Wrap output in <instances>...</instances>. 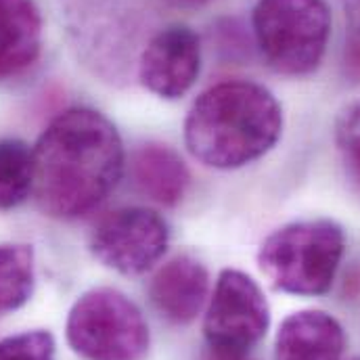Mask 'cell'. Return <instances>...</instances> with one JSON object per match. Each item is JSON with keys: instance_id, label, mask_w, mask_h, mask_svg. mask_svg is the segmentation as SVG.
<instances>
[{"instance_id": "obj_1", "label": "cell", "mask_w": 360, "mask_h": 360, "mask_svg": "<svg viewBox=\"0 0 360 360\" xmlns=\"http://www.w3.org/2000/svg\"><path fill=\"white\" fill-rule=\"evenodd\" d=\"M34 151V199L42 214L78 220L96 210L124 174V145L101 111L72 107L40 134Z\"/></svg>"}, {"instance_id": "obj_2", "label": "cell", "mask_w": 360, "mask_h": 360, "mask_svg": "<svg viewBox=\"0 0 360 360\" xmlns=\"http://www.w3.org/2000/svg\"><path fill=\"white\" fill-rule=\"evenodd\" d=\"M283 109L266 86L229 80L201 92L184 120L188 153L216 170L243 168L278 143Z\"/></svg>"}, {"instance_id": "obj_3", "label": "cell", "mask_w": 360, "mask_h": 360, "mask_svg": "<svg viewBox=\"0 0 360 360\" xmlns=\"http://www.w3.org/2000/svg\"><path fill=\"white\" fill-rule=\"evenodd\" d=\"M344 229L329 220L291 222L262 241L260 270L270 283L291 295H323L331 289L344 258Z\"/></svg>"}, {"instance_id": "obj_4", "label": "cell", "mask_w": 360, "mask_h": 360, "mask_svg": "<svg viewBox=\"0 0 360 360\" xmlns=\"http://www.w3.org/2000/svg\"><path fill=\"white\" fill-rule=\"evenodd\" d=\"M252 30L270 70L283 76H308L325 57L331 8L325 0H258Z\"/></svg>"}, {"instance_id": "obj_5", "label": "cell", "mask_w": 360, "mask_h": 360, "mask_svg": "<svg viewBox=\"0 0 360 360\" xmlns=\"http://www.w3.org/2000/svg\"><path fill=\"white\" fill-rule=\"evenodd\" d=\"M65 333L84 360H143L151 344L143 312L113 287L82 293L70 310Z\"/></svg>"}, {"instance_id": "obj_6", "label": "cell", "mask_w": 360, "mask_h": 360, "mask_svg": "<svg viewBox=\"0 0 360 360\" xmlns=\"http://www.w3.org/2000/svg\"><path fill=\"white\" fill-rule=\"evenodd\" d=\"M168 222L158 212L120 207L94 226L90 252L103 266L126 276H139L160 262L168 250Z\"/></svg>"}, {"instance_id": "obj_7", "label": "cell", "mask_w": 360, "mask_h": 360, "mask_svg": "<svg viewBox=\"0 0 360 360\" xmlns=\"http://www.w3.org/2000/svg\"><path fill=\"white\" fill-rule=\"evenodd\" d=\"M269 327L270 306L260 285L241 270H222L203 321L207 346L252 352Z\"/></svg>"}, {"instance_id": "obj_8", "label": "cell", "mask_w": 360, "mask_h": 360, "mask_svg": "<svg viewBox=\"0 0 360 360\" xmlns=\"http://www.w3.org/2000/svg\"><path fill=\"white\" fill-rule=\"evenodd\" d=\"M201 72V42L195 30L172 23L160 30L139 59V80L162 98L184 96Z\"/></svg>"}, {"instance_id": "obj_9", "label": "cell", "mask_w": 360, "mask_h": 360, "mask_svg": "<svg viewBox=\"0 0 360 360\" xmlns=\"http://www.w3.org/2000/svg\"><path fill=\"white\" fill-rule=\"evenodd\" d=\"M210 289L207 269L193 256H176L158 270L149 283L155 310L174 325H188L201 312Z\"/></svg>"}, {"instance_id": "obj_10", "label": "cell", "mask_w": 360, "mask_h": 360, "mask_svg": "<svg viewBox=\"0 0 360 360\" xmlns=\"http://www.w3.org/2000/svg\"><path fill=\"white\" fill-rule=\"evenodd\" d=\"M44 23L36 0H0V82L27 74L42 53Z\"/></svg>"}, {"instance_id": "obj_11", "label": "cell", "mask_w": 360, "mask_h": 360, "mask_svg": "<svg viewBox=\"0 0 360 360\" xmlns=\"http://www.w3.org/2000/svg\"><path fill=\"white\" fill-rule=\"evenodd\" d=\"M346 348L344 327L323 310L289 314L274 340V360H342Z\"/></svg>"}, {"instance_id": "obj_12", "label": "cell", "mask_w": 360, "mask_h": 360, "mask_svg": "<svg viewBox=\"0 0 360 360\" xmlns=\"http://www.w3.org/2000/svg\"><path fill=\"white\" fill-rule=\"evenodd\" d=\"M134 186L151 201L172 207L188 188V168L168 145L147 143L139 147L130 162Z\"/></svg>"}, {"instance_id": "obj_13", "label": "cell", "mask_w": 360, "mask_h": 360, "mask_svg": "<svg viewBox=\"0 0 360 360\" xmlns=\"http://www.w3.org/2000/svg\"><path fill=\"white\" fill-rule=\"evenodd\" d=\"M36 285V260L32 245H0V319L25 306Z\"/></svg>"}, {"instance_id": "obj_14", "label": "cell", "mask_w": 360, "mask_h": 360, "mask_svg": "<svg viewBox=\"0 0 360 360\" xmlns=\"http://www.w3.org/2000/svg\"><path fill=\"white\" fill-rule=\"evenodd\" d=\"M34 193V151L19 139L0 141V210L21 205Z\"/></svg>"}, {"instance_id": "obj_15", "label": "cell", "mask_w": 360, "mask_h": 360, "mask_svg": "<svg viewBox=\"0 0 360 360\" xmlns=\"http://www.w3.org/2000/svg\"><path fill=\"white\" fill-rule=\"evenodd\" d=\"M333 136L348 176L360 186V98L342 107L335 117Z\"/></svg>"}, {"instance_id": "obj_16", "label": "cell", "mask_w": 360, "mask_h": 360, "mask_svg": "<svg viewBox=\"0 0 360 360\" xmlns=\"http://www.w3.org/2000/svg\"><path fill=\"white\" fill-rule=\"evenodd\" d=\"M55 338L34 329L0 340V360H55Z\"/></svg>"}, {"instance_id": "obj_17", "label": "cell", "mask_w": 360, "mask_h": 360, "mask_svg": "<svg viewBox=\"0 0 360 360\" xmlns=\"http://www.w3.org/2000/svg\"><path fill=\"white\" fill-rule=\"evenodd\" d=\"M344 11H346L344 74L350 82L360 84V0H344Z\"/></svg>"}, {"instance_id": "obj_18", "label": "cell", "mask_w": 360, "mask_h": 360, "mask_svg": "<svg viewBox=\"0 0 360 360\" xmlns=\"http://www.w3.org/2000/svg\"><path fill=\"white\" fill-rule=\"evenodd\" d=\"M203 360H256L252 352L245 350H231V348H214L207 346L203 352Z\"/></svg>"}, {"instance_id": "obj_19", "label": "cell", "mask_w": 360, "mask_h": 360, "mask_svg": "<svg viewBox=\"0 0 360 360\" xmlns=\"http://www.w3.org/2000/svg\"><path fill=\"white\" fill-rule=\"evenodd\" d=\"M166 4L174 6V8H182V11H195V8H201L205 6L210 0H164Z\"/></svg>"}, {"instance_id": "obj_20", "label": "cell", "mask_w": 360, "mask_h": 360, "mask_svg": "<svg viewBox=\"0 0 360 360\" xmlns=\"http://www.w3.org/2000/svg\"><path fill=\"white\" fill-rule=\"evenodd\" d=\"M354 360H360V359H354Z\"/></svg>"}]
</instances>
